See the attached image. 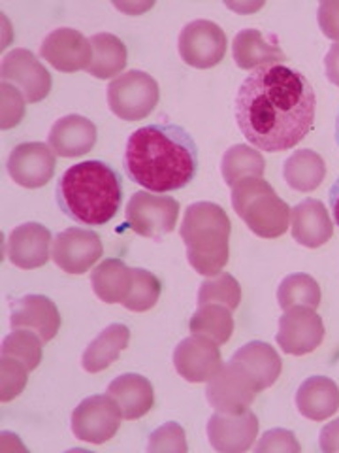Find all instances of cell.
<instances>
[{"label":"cell","mask_w":339,"mask_h":453,"mask_svg":"<svg viewBox=\"0 0 339 453\" xmlns=\"http://www.w3.org/2000/svg\"><path fill=\"white\" fill-rule=\"evenodd\" d=\"M296 406L311 421L328 419L339 408V388L330 378L311 376L298 388Z\"/></svg>","instance_id":"obj_25"},{"label":"cell","mask_w":339,"mask_h":453,"mask_svg":"<svg viewBox=\"0 0 339 453\" xmlns=\"http://www.w3.org/2000/svg\"><path fill=\"white\" fill-rule=\"evenodd\" d=\"M319 446L324 453H339V419L324 425L320 431Z\"/></svg>","instance_id":"obj_41"},{"label":"cell","mask_w":339,"mask_h":453,"mask_svg":"<svg viewBox=\"0 0 339 453\" xmlns=\"http://www.w3.org/2000/svg\"><path fill=\"white\" fill-rule=\"evenodd\" d=\"M191 333L204 336L215 344H226L234 333L232 310L222 304H204L198 306L191 318Z\"/></svg>","instance_id":"obj_30"},{"label":"cell","mask_w":339,"mask_h":453,"mask_svg":"<svg viewBox=\"0 0 339 453\" xmlns=\"http://www.w3.org/2000/svg\"><path fill=\"white\" fill-rule=\"evenodd\" d=\"M229 8H232V10H236V12H254V10H259L260 6H262V3H259V4H252V6H244V4H226Z\"/></svg>","instance_id":"obj_44"},{"label":"cell","mask_w":339,"mask_h":453,"mask_svg":"<svg viewBox=\"0 0 339 453\" xmlns=\"http://www.w3.org/2000/svg\"><path fill=\"white\" fill-rule=\"evenodd\" d=\"M117 8L131 13V12H141V10H146V8H151V4H149V6H144V4H139V6H132V4H129V6H123V4H117Z\"/></svg>","instance_id":"obj_45"},{"label":"cell","mask_w":339,"mask_h":453,"mask_svg":"<svg viewBox=\"0 0 339 453\" xmlns=\"http://www.w3.org/2000/svg\"><path fill=\"white\" fill-rule=\"evenodd\" d=\"M229 40L222 28L207 19H196L183 28L179 35V55L189 66L214 68L226 53Z\"/></svg>","instance_id":"obj_10"},{"label":"cell","mask_w":339,"mask_h":453,"mask_svg":"<svg viewBox=\"0 0 339 453\" xmlns=\"http://www.w3.org/2000/svg\"><path fill=\"white\" fill-rule=\"evenodd\" d=\"M230 361L242 368L259 391L272 388L282 371V361L275 348L259 342V340H252V342L239 348Z\"/></svg>","instance_id":"obj_22"},{"label":"cell","mask_w":339,"mask_h":453,"mask_svg":"<svg viewBox=\"0 0 339 453\" xmlns=\"http://www.w3.org/2000/svg\"><path fill=\"white\" fill-rule=\"evenodd\" d=\"M8 174L18 186L38 189L51 181L55 174V153L41 142H26L13 148L8 157Z\"/></svg>","instance_id":"obj_14"},{"label":"cell","mask_w":339,"mask_h":453,"mask_svg":"<svg viewBox=\"0 0 339 453\" xmlns=\"http://www.w3.org/2000/svg\"><path fill=\"white\" fill-rule=\"evenodd\" d=\"M179 216V203L174 196H161L138 191L126 204V221L131 229L146 238H162L174 231Z\"/></svg>","instance_id":"obj_7"},{"label":"cell","mask_w":339,"mask_h":453,"mask_svg":"<svg viewBox=\"0 0 339 453\" xmlns=\"http://www.w3.org/2000/svg\"><path fill=\"white\" fill-rule=\"evenodd\" d=\"M174 366L183 380L191 384H204L222 368L219 344L198 334L181 340L174 349Z\"/></svg>","instance_id":"obj_15"},{"label":"cell","mask_w":339,"mask_h":453,"mask_svg":"<svg viewBox=\"0 0 339 453\" xmlns=\"http://www.w3.org/2000/svg\"><path fill=\"white\" fill-rule=\"evenodd\" d=\"M324 338V321L313 308L294 306L279 318L277 344L289 356L315 351Z\"/></svg>","instance_id":"obj_12"},{"label":"cell","mask_w":339,"mask_h":453,"mask_svg":"<svg viewBox=\"0 0 339 453\" xmlns=\"http://www.w3.org/2000/svg\"><path fill=\"white\" fill-rule=\"evenodd\" d=\"M328 201H330V208H332L334 219H335V223L339 225V178L334 181V186L330 188Z\"/></svg>","instance_id":"obj_43"},{"label":"cell","mask_w":339,"mask_h":453,"mask_svg":"<svg viewBox=\"0 0 339 453\" xmlns=\"http://www.w3.org/2000/svg\"><path fill=\"white\" fill-rule=\"evenodd\" d=\"M108 395L113 396V401L121 408L123 418L129 421L144 418L154 403V391L151 381L134 372L121 374L109 381Z\"/></svg>","instance_id":"obj_24"},{"label":"cell","mask_w":339,"mask_h":453,"mask_svg":"<svg viewBox=\"0 0 339 453\" xmlns=\"http://www.w3.org/2000/svg\"><path fill=\"white\" fill-rule=\"evenodd\" d=\"M131 331L123 323H111L98 334L93 342L83 351L81 366L85 371L96 374L116 363L124 348H129Z\"/></svg>","instance_id":"obj_26"},{"label":"cell","mask_w":339,"mask_h":453,"mask_svg":"<svg viewBox=\"0 0 339 453\" xmlns=\"http://www.w3.org/2000/svg\"><path fill=\"white\" fill-rule=\"evenodd\" d=\"M3 356L21 361L33 372L44 356V340L31 331H13L4 338Z\"/></svg>","instance_id":"obj_34"},{"label":"cell","mask_w":339,"mask_h":453,"mask_svg":"<svg viewBox=\"0 0 339 453\" xmlns=\"http://www.w3.org/2000/svg\"><path fill=\"white\" fill-rule=\"evenodd\" d=\"M259 388L232 361L222 365L221 371L207 381V403L221 414H244L257 399Z\"/></svg>","instance_id":"obj_9"},{"label":"cell","mask_w":339,"mask_h":453,"mask_svg":"<svg viewBox=\"0 0 339 453\" xmlns=\"http://www.w3.org/2000/svg\"><path fill=\"white\" fill-rule=\"evenodd\" d=\"M132 289L124 299L123 306L131 311H147L159 303L162 283L146 268H132Z\"/></svg>","instance_id":"obj_35"},{"label":"cell","mask_w":339,"mask_h":453,"mask_svg":"<svg viewBox=\"0 0 339 453\" xmlns=\"http://www.w3.org/2000/svg\"><path fill=\"white\" fill-rule=\"evenodd\" d=\"M93 46V61L87 68V73L98 80H109L119 76L121 70L126 66V46L123 42L109 33H98L91 38Z\"/></svg>","instance_id":"obj_29"},{"label":"cell","mask_w":339,"mask_h":453,"mask_svg":"<svg viewBox=\"0 0 339 453\" xmlns=\"http://www.w3.org/2000/svg\"><path fill=\"white\" fill-rule=\"evenodd\" d=\"M277 303L282 310H290L294 306L319 308L320 304V288L309 274H290L279 283Z\"/></svg>","instance_id":"obj_32"},{"label":"cell","mask_w":339,"mask_h":453,"mask_svg":"<svg viewBox=\"0 0 339 453\" xmlns=\"http://www.w3.org/2000/svg\"><path fill=\"white\" fill-rule=\"evenodd\" d=\"M51 233L40 223H23L8 236V259L23 271L44 266L51 253Z\"/></svg>","instance_id":"obj_19"},{"label":"cell","mask_w":339,"mask_h":453,"mask_svg":"<svg viewBox=\"0 0 339 453\" xmlns=\"http://www.w3.org/2000/svg\"><path fill=\"white\" fill-rule=\"evenodd\" d=\"M324 68H327V78L339 88V44H334L327 57H324Z\"/></svg>","instance_id":"obj_42"},{"label":"cell","mask_w":339,"mask_h":453,"mask_svg":"<svg viewBox=\"0 0 339 453\" xmlns=\"http://www.w3.org/2000/svg\"><path fill=\"white\" fill-rule=\"evenodd\" d=\"M232 225L226 211L215 203H194L181 223V238L187 259L198 274L217 276L230 257Z\"/></svg>","instance_id":"obj_4"},{"label":"cell","mask_w":339,"mask_h":453,"mask_svg":"<svg viewBox=\"0 0 339 453\" xmlns=\"http://www.w3.org/2000/svg\"><path fill=\"white\" fill-rule=\"evenodd\" d=\"M254 451L257 453H277V451H285V453H300L302 446L296 441L294 433L287 429H272L266 431L264 436L259 441V444L254 446Z\"/></svg>","instance_id":"obj_39"},{"label":"cell","mask_w":339,"mask_h":453,"mask_svg":"<svg viewBox=\"0 0 339 453\" xmlns=\"http://www.w3.org/2000/svg\"><path fill=\"white\" fill-rule=\"evenodd\" d=\"M10 325L11 331H31L48 344L61 329V314L48 296L25 295L11 303Z\"/></svg>","instance_id":"obj_17"},{"label":"cell","mask_w":339,"mask_h":453,"mask_svg":"<svg viewBox=\"0 0 339 453\" xmlns=\"http://www.w3.org/2000/svg\"><path fill=\"white\" fill-rule=\"evenodd\" d=\"M335 142L339 146V113H337V121H335Z\"/></svg>","instance_id":"obj_46"},{"label":"cell","mask_w":339,"mask_h":453,"mask_svg":"<svg viewBox=\"0 0 339 453\" xmlns=\"http://www.w3.org/2000/svg\"><path fill=\"white\" fill-rule=\"evenodd\" d=\"M259 434V419L251 410L244 414L215 412L207 421V438L221 453H242L252 448Z\"/></svg>","instance_id":"obj_18"},{"label":"cell","mask_w":339,"mask_h":453,"mask_svg":"<svg viewBox=\"0 0 339 453\" xmlns=\"http://www.w3.org/2000/svg\"><path fill=\"white\" fill-rule=\"evenodd\" d=\"M187 449L189 446H187L185 431H183L181 425L176 421L164 423L162 427L154 429L149 436V444H147L149 453H161V451L185 453Z\"/></svg>","instance_id":"obj_37"},{"label":"cell","mask_w":339,"mask_h":453,"mask_svg":"<svg viewBox=\"0 0 339 453\" xmlns=\"http://www.w3.org/2000/svg\"><path fill=\"white\" fill-rule=\"evenodd\" d=\"M123 412L109 395H93L83 399L72 414L76 438L91 444H104L119 431Z\"/></svg>","instance_id":"obj_8"},{"label":"cell","mask_w":339,"mask_h":453,"mask_svg":"<svg viewBox=\"0 0 339 453\" xmlns=\"http://www.w3.org/2000/svg\"><path fill=\"white\" fill-rule=\"evenodd\" d=\"M266 170V161L262 153L247 144H236L224 153L221 163V173L224 183L234 188L237 181L245 178H262Z\"/></svg>","instance_id":"obj_31"},{"label":"cell","mask_w":339,"mask_h":453,"mask_svg":"<svg viewBox=\"0 0 339 453\" xmlns=\"http://www.w3.org/2000/svg\"><path fill=\"white\" fill-rule=\"evenodd\" d=\"M102 240L94 231L72 226L53 238V263L68 274H83L102 257Z\"/></svg>","instance_id":"obj_11"},{"label":"cell","mask_w":339,"mask_h":453,"mask_svg":"<svg viewBox=\"0 0 339 453\" xmlns=\"http://www.w3.org/2000/svg\"><path fill=\"white\" fill-rule=\"evenodd\" d=\"M132 268L121 259H106L91 274L94 295L108 304H123L132 289Z\"/></svg>","instance_id":"obj_27"},{"label":"cell","mask_w":339,"mask_h":453,"mask_svg":"<svg viewBox=\"0 0 339 453\" xmlns=\"http://www.w3.org/2000/svg\"><path fill=\"white\" fill-rule=\"evenodd\" d=\"M239 303H242V288L232 274L221 273L211 280H206L198 289V306L222 304L236 310Z\"/></svg>","instance_id":"obj_33"},{"label":"cell","mask_w":339,"mask_h":453,"mask_svg":"<svg viewBox=\"0 0 339 453\" xmlns=\"http://www.w3.org/2000/svg\"><path fill=\"white\" fill-rule=\"evenodd\" d=\"M317 19L324 36L339 44V0H324L319 4Z\"/></svg>","instance_id":"obj_40"},{"label":"cell","mask_w":339,"mask_h":453,"mask_svg":"<svg viewBox=\"0 0 339 453\" xmlns=\"http://www.w3.org/2000/svg\"><path fill=\"white\" fill-rule=\"evenodd\" d=\"M282 176L289 183V188L300 193L315 191L327 176V165L324 159L313 150L294 151L285 161Z\"/></svg>","instance_id":"obj_28"},{"label":"cell","mask_w":339,"mask_h":453,"mask_svg":"<svg viewBox=\"0 0 339 453\" xmlns=\"http://www.w3.org/2000/svg\"><path fill=\"white\" fill-rule=\"evenodd\" d=\"M0 91H3V118H0L3 123L0 125H3L4 131H8L13 129V127H18L25 118V96L18 88H13L8 81H3Z\"/></svg>","instance_id":"obj_38"},{"label":"cell","mask_w":339,"mask_h":453,"mask_svg":"<svg viewBox=\"0 0 339 453\" xmlns=\"http://www.w3.org/2000/svg\"><path fill=\"white\" fill-rule=\"evenodd\" d=\"M232 206L260 238H279L290 223V206L262 178H245L232 188Z\"/></svg>","instance_id":"obj_5"},{"label":"cell","mask_w":339,"mask_h":453,"mask_svg":"<svg viewBox=\"0 0 339 453\" xmlns=\"http://www.w3.org/2000/svg\"><path fill=\"white\" fill-rule=\"evenodd\" d=\"M3 81L16 83L26 103H40L51 91V74L31 50H13L3 59Z\"/></svg>","instance_id":"obj_16"},{"label":"cell","mask_w":339,"mask_h":453,"mask_svg":"<svg viewBox=\"0 0 339 453\" xmlns=\"http://www.w3.org/2000/svg\"><path fill=\"white\" fill-rule=\"evenodd\" d=\"M161 98L159 83L141 70H129L113 78L108 85V104L117 118L139 121L157 108Z\"/></svg>","instance_id":"obj_6"},{"label":"cell","mask_w":339,"mask_h":453,"mask_svg":"<svg viewBox=\"0 0 339 453\" xmlns=\"http://www.w3.org/2000/svg\"><path fill=\"white\" fill-rule=\"evenodd\" d=\"M48 142L59 157H81L96 144V127L91 119L70 113L53 123Z\"/></svg>","instance_id":"obj_21"},{"label":"cell","mask_w":339,"mask_h":453,"mask_svg":"<svg viewBox=\"0 0 339 453\" xmlns=\"http://www.w3.org/2000/svg\"><path fill=\"white\" fill-rule=\"evenodd\" d=\"M317 96L287 65L254 68L236 95V121L249 144L267 153L292 150L313 129Z\"/></svg>","instance_id":"obj_1"},{"label":"cell","mask_w":339,"mask_h":453,"mask_svg":"<svg viewBox=\"0 0 339 453\" xmlns=\"http://www.w3.org/2000/svg\"><path fill=\"white\" fill-rule=\"evenodd\" d=\"M232 57L239 68L254 70L266 65H285L287 55L279 48L275 36H266L257 28H244L234 38Z\"/></svg>","instance_id":"obj_23"},{"label":"cell","mask_w":339,"mask_h":453,"mask_svg":"<svg viewBox=\"0 0 339 453\" xmlns=\"http://www.w3.org/2000/svg\"><path fill=\"white\" fill-rule=\"evenodd\" d=\"M28 368L13 357L3 356L0 359V399L3 403H10L16 399L19 393L26 388L28 381Z\"/></svg>","instance_id":"obj_36"},{"label":"cell","mask_w":339,"mask_h":453,"mask_svg":"<svg viewBox=\"0 0 339 453\" xmlns=\"http://www.w3.org/2000/svg\"><path fill=\"white\" fill-rule=\"evenodd\" d=\"M55 195L66 218L85 226H102L121 208L123 180L104 161H83L61 176Z\"/></svg>","instance_id":"obj_3"},{"label":"cell","mask_w":339,"mask_h":453,"mask_svg":"<svg viewBox=\"0 0 339 453\" xmlns=\"http://www.w3.org/2000/svg\"><path fill=\"white\" fill-rule=\"evenodd\" d=\"M292 238L304 248H320L334 234L328 210L317 198H305L290 211Z\"/></svg>","instance_id":"obj_20"},{"label":"cell","mask_w":339,"mask_h":453,"mask_svg":"<svg viewBox=\"0 0 339 453\" xmlns=\"http://www.w3.org/2000/svg\"><path fill=\"white\" fill-rule=\"evenodd\" d=\"M123 165L129 180L144 189L177 191L187 188L198 173V146L179 125H146L126 140Z\"/></svg>","instance_id":"obj_2"},{"label":"cell","mask_w":339,"mask_h":453,"mask_svg":"<svg viewBox=\"0 0 339 453\" xmlns=\"http://www.w3.org/2000/svg\"><path fill=\"white\" fill-rule=\"evenodd\" d=\"M41 59L48 61L59 73H79L89 68L93 61L91 40L85 38L76 28H56L41 42Z\"/></svg>","instance_id":"obj_13"}]
</instances>
